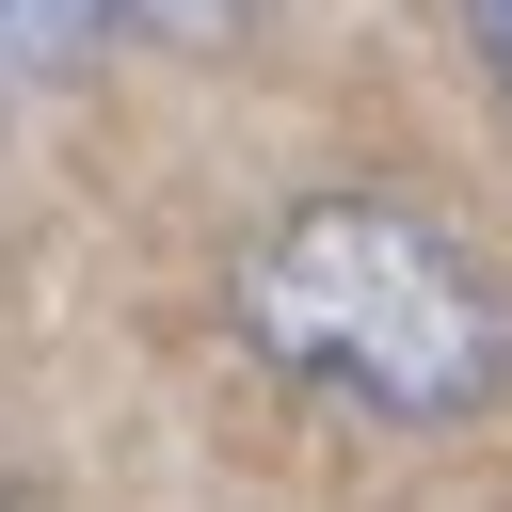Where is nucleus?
<instances>
[{
	"label": "nucleus",
	"mask_w": 512,
	"mask_h": 512,
	"mask_svg": "<svg viewBox=\"0 0 512 512\" xmlns=\"http://www.w3.org/2000/svg\"><path fill=\"white\" fill-rule=\"evenodd\" d=\"M464 16V48H480V80H496V112H512V0H448Z\"/></svg>",
	"instance_id": "4"
},
{
	"label": "nucleus",
	"mask_w": 512,
	"mask_h": 512,
	"mask_svg": "<svg viewBox=\"0 0 512 512\" xmlns=\"http://www.w3.org/2000/svg\"><path fill=\"white\" fill-rule=\"evenodd\" d=\"M240 336L352 416H480L512 384L496 272L400 192H304L240 256Z\"/></svg>",
	"instance_id": "1"
},
{
	"label": "nucleus",
	"mask_w": 512,
	"mask_h": 512,
	"mask_svg": "<svg viewBox=\"0 0 512 512\" xmlns=\"http://www.w3.org/2000/svg\"><path fill=\"white\" fill-rule=\"evenodd\" d=\"M112 32H160V48H224V32H256V0H96Z\"/></svg>",
	"instance_id": "3"
},
{
	"label": "nucleus",
	"mask_w": 512,
	"mask_h": 512,
	"mask_svg": "<svg viewBox=\"0 0 512 512\" xmlns=\"http://www.w3.org/2000/svg\"><path fill=\"white\" fill-rule=\"evenodd\" d=\"M96 0H0V96H48V80H80L96 64Z\"/></svg>",
	"instance_id": "2"
}]
</instances>
